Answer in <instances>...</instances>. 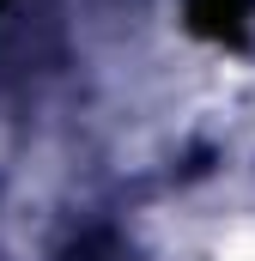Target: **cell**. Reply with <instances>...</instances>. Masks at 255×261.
Wrapping results in <instances>:
<instances>
[{
  "label": "cell",
  "mask_w": 255,
  "mask_h": 261,
  "mask_svg": "<svg viewBox=\"0 0 255 261\" xmlns=\"http://www.w3.org/2000/svg\"><path fill=\"white\" fill-rule=\"evenodd\" d=\"M189 6V31L207 43H243L255 18V0H183Z\"/></svg>",
  "instance_id": "obj_1"
}]
</instances>
